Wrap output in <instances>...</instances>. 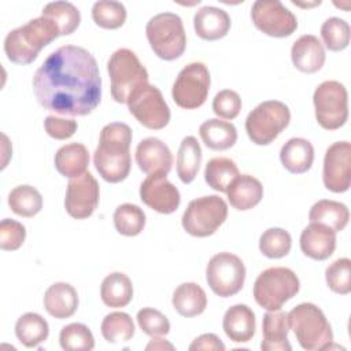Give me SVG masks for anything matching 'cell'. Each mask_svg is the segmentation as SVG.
<instances>
[{"mask_svg":"<svg viewBox=\"0 0 351 351\" xmlns=\"http://www.w3.org/2000/svg\"><path fill=\"white\" fill-rule=\"evenodd\" d=\"M32 85L37 101L60 115H88L101 100L97 62L78 45H63L51 52L36 70Z\"/></svg>","mask_w":351,"mask_h":351,"instance_id":"1","label":"cell"},{"mask_svg":"<svg viewBox=\"0 0 351 351\" xmlns=\"http://www.w3.org/2000/svg\"><path fill=\"white\" fill-rule=\"evenodd\" d=\"M132 137L130 126L123 122H111L103 126L99 145L93 154V165L107 182L117 184L129 176Z\"/></svg>","mask_w":351,"mask_h":351,"instance_id":"2","label":"cell"},{"mask_svg":"<svg viewBox=\"0 0 351 351\" xmlns=\"http://www.w3.org/2000/svg\"><path fill=\"white\" fill-rule=\"evenodd\" d=\"M59 36L56 25L41 15L8 32L4 38L5 56L12 63L30 64L40 51Z\"/></svg>","mask_w":351,"mask_h":351,"instance_id":"3","label":"cell"},{"mask_svg":"<svg viewBox=\"0 0 351 351\" xmlns=\"http://www.w3.org/2000/svg\"><path fill=\"white\" fill-rule=\"evenodd\" d=\"M111 96L117 103L128 104L130 97L148 85V71L129 48L117 49L107 62Z\"/></svg>","mask_w":351,"mask_h":351,"instance_id":"4","label":"cell"},{"mask_svg":"<svg viewBox=\"0 0 351 351\" xmlns=\"http://www.w3.org/2000/svg\"><path fill=\"white\" fill-rule=\"evenodd\" d=\"M289 328L298 343L307 351H321L330 347L333 332L324 311L314 303H300L288 313Z\"/></svg>","mask_w":351,"mask_h":351,"instance_id":"5","label":"cell"},{"mask_svg":"<svg viewBox=\"0 0 351 351\" xmlns=\"http://www.w3.org/2000/svg\"><path fill=\"white\" fill-rule=\"evenodd\" d=\"M300 288V281L293 270L282 266L263 270L255 280L252 295L255 302L267 311L280 310Z\"/></svg>","mask_w":351,"mask_h":351,"instance_id":"6","label":"cell"},{"mask_svg":"<svg viewBox=\"0 0 351 351\" xmlns=\"http://www.w3.org/2000/svg\"><path fill=\"white\" fill-rule=\"evenodd\" d=\"M145 34L154 53L163 60H174L185 51L186 34L184 23L174 12L154 15L147 22Z\"/></svg>","mask_w":351,"mask_h":351,"instance_id":"7","label":"cell"},{"mask_svg":"<svg viewBox=\"0 0 351 351\" xmlns=\"http://www.w3.org/2000/svg\"><path fill=\"white\" fill-rule=\"evenodd\" d=\"M291 111L280 100H266L259 103L245 118V132L256 145L273 143L278 134L289 125Z\"/></svg>","mask_w":351,"mask_h":351,"instance_id":"8","label":"cell"},{"mask_svg":"<svg viewBox=\"0 0 351 351\" xmlns=\"http://www.w3.org/2000/svg\"><path fill=\"white\" fill-rule=\"evenodd\" d=\"M228 204L218 195L202 196L191 200L182 214L184 230L193 237H207L225 222Z\"/></svg>","mask_w":351,"mask_h":351,"instance_id":"9","label":"cell"},{"mask_svg":"<svg viewBox=\"0 0 351 351\" xmlns=\"http://www.w3.org/2000/svg\"><path fill=\"white\" fill-rule=\"evenodd\" d=\"M315 119L321 128L336 130L348 118V93L346 86L335 80L321 82L313 95Z\"/></svg>","mask_w":351,"mask_h":351,"instance_id":"10","label":"cell"},{"mask_svg":"<svg viewBox=\"0 0 351 351\" xmlns=\"http://www.w3.org/2000/svg\"><path fill=\"white\" fill-rule=\"evenodd\" d=\"M206 280L215 295L233 296L244 287L245 266L237 255L218 252L210 258L206 266Z\"/></svg>","mask_w":351,"mask_h":351,"instance_id":"11","label":"cell"},{"mask_svg":"<svg viewBox=\"0 0 351 351\" xmlns=\"http://www.w3.org/2000/svg\"><path fill=\"white\" fill-rule=\"evenodd\" d=\"M210 84L207 66L202 62H192L178 73L171 88V97L181 108H199L208 96Z\"/></svg>","mask_w":351,"mask_h":351,"instance_id":"12","label":"cell"},{"mask_svg":"<svg viewBox=\"0 0 351 351\" xmlns=\"http://www.w3.org/2000/svg\"><path fill=\"white\" fill-rule=\"evenodd\" d=\"M251 19L258 30L270 37H288L298 29L295 14L280 0H256L251 7Z\"/></svg>","mask_w":351,"mask_h":351,"instance_id":"13","label":"cell"},{"mask_svg":"<svg viewBox=\"0 0 351 351\" xmlns=\"http://www.w3.org/2000/svg\"><path fill=\"white\" fill-rule=\"evenodd\" d=\"M129 112L147 129L159 130L170 121V108L155 85H147L128 101Z\"/></svg>","mask_w":351,"mask_h":351,"instance_id":"14","label":"cell"},{"mask_svg":"<svg viewBox=\"0 0 351 351\" xmlns=\"http://www.w3.org/2000/svg\"><path fill=\"white\" fill-rule=\"evenodd\" d=\"M99 197V182L89 171H85L78 177L70 178L66 189L64 208L70 217L85 219L97 208Z\"/></svg>","mask_w":351,"mask_h":351,"instance_id":"15","label":"cell"},{"mask_svg":"<svg viewBox=\"0 0 351 351\" xmlns=\"http://www.w3.org/2000/svg\"><path fill=\"white\" fill-rule=\"evenodd\" d=\"M322 181L326 189L343 193L351 185V144L337 141L328 147L324 156Z\"/></svg>","mask_w":351,"mask_h":351,"instance_id":"16","label":"cell"},{"mask_svg":"<svg viewBox=\"0 0 351 351\" xmlns=\"http://www.w3.org/2000/svg\"><path fill=\"white\" fill-rule=\"evenodd\" d=\"M140 199L160 214L174 213L181 202L180 191L167 180L166 174H149L140 185Z\"/></svg>","mask_w":351,"mask_h":351,"instance_id":"17","label":"cell"},{"mask_svg":"<svg viewBox=\"0 0 351 351\" xmlns=\"http://www.w3.org/2000/svg\"><path fill=\"white\" fill-rule=\"evenodd\" d=\"M136 163L145 174H169L173 166L170 148L158 137L143 138L136 147Z\"/></svg>","mask_w":351,"mask_h":351,"instance_id":"18","label":"cell"},{"mask_svg":"<svg viewBox=\"0 0 351 351\" xmlns=\"http://www.w3.org/2000/svg\"><path fill=\"white\" fill-rule=\"evenodd\" d=\"M336 248V232L321 223L310 222L300 233V250L302 252L314 259H328Z\"/></svg>","mask_w":351,"mask_h":351,"instance_id":"19","label":"cell"},{"mask_svg":"<svg viewBox=\"0 0 351 351\" xmlns=\"http://www.w3.org/2000/svg\"><path fill=\"white\" fill-rule=\"evenodd\" d=\"M325 58L322 43L313 34H303L292 44L291 59L293 66L302 73H317L322 69Z\"/></svg>","mask_w":351,"mask_h":351,"instance_id":"20","label":"cell"},{"mask_svg":"<svg viewBox=\"0 0 351 351\" xmlns=\"http://www.w3.org/2000/svg\"><path fill=\"white\" fill-rule=\"evenodd\" d=\"M230 23L228 12L214 5H204L193 15L196 34L207 41H215L225 37L230 29Z\"/></svg>","mask_w":351,"mask_h":351,"instance_id":"21","label":"cell"},{"mask_svg":"<svg viewBox=\"0 0 351 351\" xmlns=\"http://www.w3.org/2000/svg\"><path fill=\"white\" fill-rule=\"evenodd\" d=\"M289 321L288 313L281 310L267 311L262 321V343L263 351H291L292 347L288 341Z\"/></svg>","mask_w":351,"mask_h":351,"instance_id":"22","label":"cell"},{"mask_svg":"<svg viewBox=\"0 0 351 351\" xmlns=\"http://www.w3.org/2000/svg\"><path fill=\"white\" fill-rule=\"evenodd\" d=\"M222 328L232 341L247 343L255 335V314L247 304H234L225 311Z\"/></svg>","mask_w":351,"mask_h":351,"instance_id":"23","label":"cell"},{"mask_svg":"<svg viewBox=\"0 0 351 351\" xmlns=\"http://www.w3.org/2000/svg\"><path fill=\"white\" fill-rule=\"evenodd\" d=\"M44 308L58 319L71 317L78 308V293L69 282H55L44 293Z\"/></svg>","mask_w":351,"mask_h":351,"instance_id":"24","label":"cell"},{"mask_svg":"<svg viewBox=\"0 0 351 351\" xmlns=\"http://www.w3.org/2000/svg\"><path fill=\"white\" fill-rule=\"evenodd\" d=\"M280 160L289 173L303 174L313 166L314 147L306 138L292 137L281 147Z\"/></svg>","mask_w":351,"mask_h":351,"instance_id":"25","label":"cell"},{"mask_svg":"<svg viewBox=\"0 0 351 351\" xmlns=\"http://www.w3.org/2000/svg\"><path fill=\"white\" fill-rule=\"evenodd\" d=\"M230 206L239 211L255 207L263 197L261 181L250 174H240L226 191Z\"/></svg>","mask_w":351,"mask_h":351,"instance_id":"26","label":"cell"},{"mask_svg":"<svg viewBox=\"0 0 351 351\" xmlns=\"http://www.w3.org/2000/svg\"><path fill=\"white\" fill-rule=\"evenodd\" d=\"M199 136L207 148L225 151L236 144L237 129L232 122L211 118L199 126Z\"/></svg>","mask_w":351,"mask_h":351,"instance_id":"27","label":"cell"},{"mask_svg":"<svg viewBox=\"0 0 351 351\" xmlns=\"http://www.w3.org/2000/svg\"><path fill=\"white\" fill-rule=\"evenodd\" d=\"M56 170L67 178L84 174L89 165L88 148L81 143H70L60 147L55 154Z\"/></svg>","mask_w":351,"mask_h":351,"instance_id":"28","label":"cell"},{"mask_svg":"<svg viewBox=\"0 0 351 351\" xmlns=\"http://www.w3.org/2000/svg\"><path fill=\"white\" fill-rule=\"evenodd\" d=\"M174 310L186 318L202 314L207 307V295L196 282H182L174 292L171 299Z\"/></svg>","mask_w":351,"mask_h":351,"instance_id":"29","label":"cell"},{"mask_svg":"<svg viewBox=\"0 0 351 351\" xmlns=\"http://www.w3.org/2000/svg\"><path fill=\"white\" fill-rule=\"evenodd\" d=\"M308 219L313 223H321L324 226H328L337 233L347 226L350 219V211L344 203L321 199L310 208Z\"/></svg>","mask_w":351,"mask_h":351,"instance_id":"30","label":"cell"},{"mask_svg":"<svg viewBox=\"0 0 351 351\" xmlns=\"http://www.w3.org/2000/svg\"><path fill=\"white\" fill-rule=\"evenodd\" d=\"M100 298L108 307L118 308L128 306L133 298L132 280L121 271L106 276L100 285Z\"/></svg>","mask_w":351,"mask_h":351,"instance_id":"31","label":"cell"},{"mask_svg":"<svg viewBox=\"0 0 351 351\" xmlns=\"http://www.w3.org/2000/svg\"><path fill=\"white\" fill-rule=\"evenodd\" d=\"M202 163V148L196 137L186 136L182 138L177 152V174L184 184H191L199 171Z\"/></svg>","mask_w":351,"mask_h":351,"instance_id":"32","label":"cell"},{"mask_svg":"<svg viewBox=\"0 0 351 351\" xmlns=\"http://www.w3.org/2000/svg\"><path fill=\"white\" fill-rule=\"evenodd\" d=\"M240 176L237 165L225 156H217L207 162L204 180L217 192H226L230 184Z\"/></svg>","mask_w":351,"mask_h":351,"instance_id":"33","label":"cell"},{"mask_svg":"<svg viewBox=\"0 0 351 351\" xmlns=\"http://www.w3.org/2000/svg\"><path fill=\"white\" fill-rule=\"evenodd\" d=\"M16 339L25 347H37L49 335L48 322L37 313H25L15 322Z\"/></svg>","mask_w":351,"mask_h":351,"instance_id":"34","label":"cell"},{"mask_svg":"<svg viewBox=\"0 0 351 351\" xmlns=\"http://www.w3.org/2000/svg\"><path fill=\"white\" fill-rule=\"evenodd\" d=\"M41 15L56 25L60 36L74 33L81 22L80 10L70 1H51L44 5Z\"/></svg>","mask_w":351,"mask_h":351,"instance_id":"35","label":"cell"},{"mask_svg":"<svg viewBox=\"0 0 351 351\" xmlns=\"http://www.w3.org/2000/svg\"><path fill=\"white\" fill-rule=\"evenodd\" d=\"M10 208L21 217L32 218L43 208V196L32 185H18L8 193Z\"/></svg>","mask_w":351,"mask_h":351,"instance_id":"36","label":"cell"},{"mask_svg":"<svg viewBox=\"0 0 351 351\" xmlns=\"http://www.w3.org/2000/svg\"><path fill=\"white\" fill-rule=\"evenodd\" d=\"M112 219L117 232L128 237L140 234L145 226V213L143 208L132 203L118 206L114 211Z\"/></svg>","mask_w":351,"mask_h":351,"instance_id":"37","label":"cell"},{"mask_svg":"<svg viewBox=\"0 0 351 351\" xmlns=\"http://www.w3.org/2000/svg\"><path fill=\"white\" fill-rule=\"evenodd\" d=\"M101 335L108 343L128 341L134 335V324L132 317L123 311L107 314L100 325Z\"/></svg>","mask_w":351,"mask_h":351,"instance_id":"38","label":"cell"},{"mask_svg":"<svg viewBox=\"0 0 351 351\" xmlns=\"http://www.w3.org/2000/svg\"><path fill=\"white\" fill-rule=\"evenodd\" d=\"M126 8L121 1L99 0L92 5V19L103 29H118L126 21Z\"/></svg>","mask_w":351,"mask_h":351,"instance_id":"39","label":"cell"},{"mask_svg":"<svg viewBox=\"0 0 351 351\" xmlns=\"http://www.w3.org/2000/svg\"><path fill=\"white\" fill-rule=\"evenodd\" d=\"M291 234L282 228H269L259 237V251L270 259H280L289 254Z\"/></svg>","mask_w":351,"mask_h":351,"instance_id":"40","label":"cell"},{"mask_svg":"<svg viewBox=\"0 0 351 351\" xmlns=\"http://www.w3.org/2000/svg\"><path fill=\"white\" fill-rule=\"evenodd\" d=\"M59 343L66 351H90L95 347V339L90 329L80 322L63 326L59 333Z\"/></svg>","mask_w":351,"mask_h":351,"instance_id":"41","label":"cell"},{"mask_svg":"<svg viewBox=\"0 0 351 351\" xmlns=\"http://www.w3.org/2000/svg\"><path fill=\"white\" fill-rule=\"evenodd\" d=\"M350 25L341 18L330 16L321 26V37L329 51H343L350 44Z\"/></svg>","mask_w":351,"mask_h":351,"instance_id":"42","label":"cell"},{"mask_svg":"<svg viewBox=\"0 0 351 351\" xmlns=\"http://www.w3.org/2000/svg\"><path fill=\"white\" fill-rule=\"evenodd\" d=\"M325 280L330 291L339 295L351 292V261L339 258L332 262L325 270Z\"/></svg>","mask_w":351,"mask_h":351,"instance_id":"43","label":"cell"},{"mask_svg":"<svg viewBox=\"0 0 351 351\" xmlns=\"http://www.w3.org/2000/svg\"><path fill=\"white\" fill-rule=\"evenodd\" d=\"M137 324L140 329L151 336H165L170 332V322L165 314L152 307H144L137 311Z\"/></svg>","mask_w":351,"mask_h":351,"instance_id":"44","label":"cell"},{"mask_svg":"<svg viewBox=\"0 0 351 351\" xmlns=\"http://www.w3.org/2000/svg\"><path fill=\"white\" fill-rule=\"evenodd\" d=\"M211 107L219 118L234 119L241 110V97L232 89H222L214 96Z\"/></svg>","mask_w":351,"mask_h":351,"instance_id":"45","label":"cell"},{"mask_svg":"<svg viewBox=\"0 0 351 351\" xmlns=\"http://www.w3.org/2000/svg\"><path fill=\"white\" fill-rule=\"evenodd\" d=\"M26 239L25 226L11 218H4L0 222V248L3 251L18 250Z\"/></svg>","mask_w":351,"mask_h":351,"instance_id":"46","label":"cell"},{"mask_svg":"<svg viewBox=\"0 0 351 351\" xmlns=\"http://www.w3.org/2000/svg\"><path fill=\"white\" fill-rule=\"evenodd\" d=\"M77 122L74 119H64L55 115H48L44 119V129L48 136L55 140L70 138L77 132Z\"/></svg>","mask_w":351,"mask_h":351,"instance_id":"47","label":"cell"},{"mask_svg":"<svg viewBox=\"0 0 351 351\" xmlns=\"http://www.w3.org/2000/svg\"><path fill=\"white\" fill-rule=\"evenodd\" d=\"M191 351L197 350H208V351H223L225 344L221 341V339L214 333H203L197 336L188 347Z\"/></svg>","mask_w":351,"mask_h":351,"instance_id":"48","label":"cell"},{"mask_svg":"<svg viewBox=\"0 0 351 351\" xmlns=\"http://www.w3.org/2000/svg\"><path fill=\"white\" fill-rule=\"evenodd\" d=\"M165 348H170V350H174V346L165 341L163 339H159L158 336L152 337V340L147 344L145 350H165Z\"/></svg>","mask_w":351,"mask_h":351,"instance_id":"49","label":"cell"},{"mask_svg":"<svg viewBox=\"0 0 351 351\" xmlns=\"http://www.w3.org/2000/svg\"><path fill=\"white\" fill-rule=\"evenodd\" d=\"M292 3H293V4H296V5H303V7H306V4H299V3H295V1H292ZM317 4L319 5V4H321V1H317L315 4H307V5H317Z\"/></svg>","mask_w":351,"mask_h":351,"instance_id":"50","label":"cell"}]
</instances>
